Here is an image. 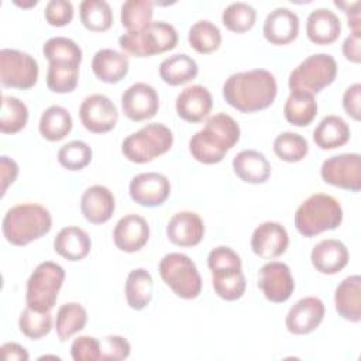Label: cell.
<instances>
[{"mask_svg":"<svg viewBox=\"0 0 361 361\" xmlns=\"http://www.w3.org/2000/svg\"><path fill=\"white\" fill-rule=\"evenodd\" d=\"M39 134L48 141H61L72 130L71 113L62 106H49L41 114Z\"/></svg>","mask_w":361,"mask_h":361,"instance_id":"33","label":"cell"},{"mask_svg":"<svg viewBox=\"0 0 361 361\" xmlns=\"http://www.w3.org/2000/svg\"><path fill=\"white\" fill-rule=\"evenodd\" d=\"M92 241L89 234L78 227H63L54 240V250L56 254L68 261H80L90 252Z\"/></svg>","mask_w":361,"mask_h":361,"instance_id":"28","label":"cell"},{"mask_svg":"<svg viewBox=\"0 0 361 361\" xmlns=\"http://www.w3.org/2000/svg\"><path fill=\"white\" fill-rule=\"evenodd\" d=\"M178 44V32L165 21H152L138 31H126L118 38L120 48L133 56L147 58L171 51Z\"/></svg>","mask_w":361,"mask_h":361,"instance_id":"5","label":"cell"},{"mask_svg":"<svg viewBox=\"0 0 361 361\" xmlns=\"http://www.w3.org/2000/svg\"><path fill=\"white\" fill-rule=\"evenodd\" d=\"M350 127L338 116H326L313 131V141L322 149H334L343 147L350 140Z\"/></svg>","mask_w":361,"mask_h":361,"instance_id":"29","label":"cell"},{"mask_svg":"<svg viewBox=\"0 0 361 361\" xmlns=\"http://www.w3.org/2000/svg\"><path fill=\"white\" fill-rule=\"evenodd\" d=\"M212 283L217 296L228 302L240 299L247 286L241 268L212 271Z\"/></svg>","mask_w":361,"mask_h":361,"instance_id":"35","label":"cell"},{"mask_svg":"<svg viewBox=\"0 0 361 361\" xmlns=\"http://www.w3.org/2000/svg\"><path fill=\"white\" fill-rule=\"evenodd\" d=\"M92 148L79 140L62 145L58 151V162L68 171H80L92 161Z\"/></svg>","mask_w":361,"mask_h":361,"instance_id":"45","label":"cell"},{"mask_svg":"<svg viewBox=\"0 0 361 361\" xmlns=\"http://www.w3.org/2000/svg\"><path fill=\"white\" fill-rule=\"evenodd\" d=\"M130 61L126 54L116 49H99L92 61V71L104 83H118L128 73Z\"/></svg>","mask_w":361,"mask_h":361,"instance_id":"26","label":"cell"},{"mask_svg":"<svg viewBox=\"0 0 361 361\" xmlns=\"http://www.w3.org/2000/svg\"><path fill=\"white\" fill-rule=\"evenodd\" d=\"M207 267L210 271L216 269H230V268H241L240 255L226 245H219L213 248L207 255Z\"/></svg>","mask_w":361,"mask_h":361,"instance_id":"48","label":"cell"},{"mask_svg":"<svg viewBox=\"0 0 361 361\" xmlns=\"http://www.w3.org/2000/svg\"><path fill=\"white\" fill-rule=\"evenodd\" d=\"M361 31H351V34L343 42V55L353 63L361 61Z\"/></svg>","mask_w":361,"mask_h":361,"instance_id":"52","label":"cell"},{"mask_svg":"<svg viewBox=\"0 0 361 361\" xmlns=\"http://www.w3.org/2000/svg\"><path fill=\"white\" fill-rule=\"evenodd\" d=\"M289 245L286 228L278 221L261 223L252 233L251 248L255 255L272 259L282 255Z\"/></svg>","mask_w":361,"mask_h":361,"instance_id":"17","label":"cell"},{"mask_svg":"<svg viewBox=\"0 0 361 361\" xmlns=\"http://www.w3.org/2000/svg\"><path fill=\"white\" fill-rule=\"evenodd\" d=\"M65 269L52 261H44L35 267L27 281V306L38 312H51L63 285Z\"/></svg>","mask_w":361,"mask_h":361,"instance_id":"7","label":"cell"},{"mask_svg":"<svg viewBox=\"0 0 361 361\" xmlns=\"http://www.w3.org/2000/svg\"><path fill=\"white\" fill-rule=\"evenodd\" d=\"M343 221L340 202L326 193H314L303 200L295 212V227L303 237H314L337 228Z\"/></svg>","mask_w":361,"mask_h":361,"instance_id":"4","label":"cell"},{"mask_svg":"<svg viewBox=\"0 0 361 361\" xmlns=\"http://www.w3.org/2000/svg\"><path fill=\"white\" fill-rule=\"evenodd\" d=\"M52 324L54 320L51 312H38L28 306L21 312L18 319L20 331L31 340L45 337L52 330Z\"/></svg>","mask_w":361,"mask_h":361,"instance_id":"43","label":"cell"},{"mask_svg":"<svg viewBox=\"0 0 361 361\" xmlns=\"http://www.w3.org/2000/svg\"><path fill=\"white\" fill-rule=\"evenodd\" d=\"M71 355L75 361H99L102 360L100 340L92 336H80L71 345Z\"/></svg>","mask_w":361,"mask_h":361,"instance_id":"46","label":"cell"},{"mask_svg":"<svg viewBox=\"0 0 361 361\" xmlns=\"http://www.w3.org/2000/svg\"><path fill=\"white\" fill-rule=\"evenodd\" d=\"M337 76V62L329 54H313L302 61L289 75V89L319 93L334 82Z\"/></svg>","mask_w":361,"mask_h":361,"instance_id":"9","label":"cell"},{"mask_svg":"<svg viewBox=\"0 0 361 361\" xmlns=\"http://www.w3.org/2000/svg\"><path fill=\"white\" fill-rule=\"evenodd\" d=\"M322 179L336 188L351 192L361 189V155L357 152L338 154L327 158L320 168Z\"/></svg>","mask_w":361,"mask_h":361,"instance_id":"11","label":"cell"},{"mask_svg":"<svg viewBox=\"0 0 361 361\" xmlns=\"http://www.w3.org/2000/svg\"><path fill=\"white\" fill-rule=\"evenodd\" d=\"M79 80V63L55 61L49 62L47 71V86L55 93H71Z\"/></svg>","mask_w":361,"mask_h":361,"instance_id":"36","label":"cell"},{"mask_svg":"<svg viewBox=\"0 0 361 361\" xmlns=\"http://www.w3.org/2000/svg\"><path fill=\"white\" fill-rule=\"evenodd\" d=\"M347 247L336 238H326L319 241L310 254L314 269L324 275H334L345 268L348 264Z\"/></svg>","mask_w":361,"mask_h":361,"instance_id":"22","label":"cell"},{"mask_svg":"<svg viewBox=\"0 0 361 361\" xmlns=\"http://www.w3.org/2000/svg\"><path fill=\"white\" fill-rule=\"evenodd\" d=\"M233 169L243 182L252 185L267 182L271 175L269 161L255 149L240 151L233 159Z\"/></svg>","mask_w":361,"mask_h":361,"instance_id":"27","label":"cell"},{"mask_svg":"<svg viewBox=\"0 0 361 361\" xmlns=\"http://www.w3.org/2000/svg\"><path fill=\"white\" fill-rule=\"evenodd\" d=\"M262 34L265 39L274 45H286L292 42L299 34L298 14L286 7H276L267 16Z\"/></svg>","mask_w":361,"mask_h":361,"instance_id":"21","label":"cell"},{"mask_svg":"<svg viewBox=\"0 0 361 361\" xmlns=\"http://www.w3.org/2000/svg\"><path fill=\"white\" fill-rule=\"evenodd\" d=\"M334 4L341 8L348 18V27L351 31H361V16H360V1L345 3V1H334Z\"/></svg>","mask_w":361,"mask_h":361,"instance_id":"53","label":"cell"},{"mask_svg":"<svg viewBox=\"0 0 361 361\" xmlns=\"http://www.w3.org/2000/svg\"><path fill=\"white\" fill-rule=\"evenodd\" d=\"M188 41L196 52L212 54L217 51L221 44V32L212 21L199 20L189 28Z\"/></svg>","mask_w":361,"mask_h":361,"instance_id":"38","label":"cell"},{"mask_svg":"<svg viewBox=\"0 0 361 361\" xmlns=\"http://www.w3.org/2000/svg\"><path fill=\"white\" fill-rule=\"evenodd\" d=\"M173 144L172 131L162 123H149L124 138L123 155L135 164H145L168 152Z\"/></svg>","mask_w":361,"mask_h":361,"instance_id":"6","label":"cell"},{"mask_svg":"<svg viewBox=\"0 0 361 361\" xmlns=\"http://www.w3.org/2000/svg\"><path fill=\"white\" fill-rule=\"evenodd\" d=\"M337 313L353 323L361 320V276L351 275L343 279L334 292Z\"/></svg>","mask_w":361,"mask_h":361,"instance_id":"25","label":"cell"},{"mask_svg":"<svg viewBox=\"0 0 361 361\" xmlns=\"http://www.w3.org/2000/svg\"><path fill=\"white\" fill-rule=\"evenodd\" d=\"M274 152L285 162H299L307 155L309 145L300 134L283 131L274 140Z\"/></svg>","mask_w":361,"mask_h":361,"instance_id":"42","label":"cell"},{"mask_svg":"<svg viewBox=\"0 0 361 361\" xmlns=\"http://www.w3.org/2000/svg\"><path fill=\"white\" fill-rule=\"evenodd\" d=\"M258 288L269 302L282 303L288 300L295 289L290 268L279 261L264 264L258 272Z\"/></svg>","mask_w":361,"mask_h":361,"instance_id":"13","label":"cell"},{"mask_svg":"<svg viewBox=\"0 0 361 361\" xmlns=\"http://www.w3.org/2000/svg\"><path fill=\"white\" fill-rule=\"evenodd\" d=\"M197 72L196 61L188 54H175L165 58L159 65L161 79L171 86H179L193 80Z\"/></svg>","mask_w":361,"mask_h":361,"instance_id":"30","label":"cell"},{"mask_svg":"<svg viewBox=\"0 0 361 361\" xmlns=\"http://www.w3.org/2000/svg\"><path fill=\"white\" fill-rule=\"evenodd\" d=\"M238 140L240 126L237 121L226 113H217L209 117L204 127L192 135L189 151L196 161L212 165L223 161Z\"/></svg>","mask_w":361,"mask_h":361,"instance_id":"2","label":"cell"},{"mask_svg":"<svg viewBox=\"0 0 361 361\" xmlns=\"http://www.w3.org/2000/svg\"><path fill=\"white\" fill-rule=\"evenodd\" d=\"M116 209V200L109 188L93 185L87 188L80 197V210L83 217L93 224H102L110 220Z\"/></svg>","mask_w":361,"mask_h":361,"instance_id":"23","label":"cell"},{"mask_svg":"<svg viewBox=\"0 0 361 361\" xmlns=\"http://www.w3.org/2000/svg\"><path fill=\"white\" fill-rule=\"evenodd\" d=\"M0 173H1V196H3L7 190V188L11 183H14V180L17 179V175H18L17 162L7 155H1L0 157Z\"/></svg>","mask_w":361,"mask_h":361,"instance_id":"51","label":"cell"},{"mask_svg":"<svg viewBox=\"0 0 361 361\" xmlns=\"http://www.w3.org/2000/svg\"><path fill=\"white\" fill-rule=\"evenodd\" d=\"M42 54L48 62L66 61V62H82L80 47L66 37H52L42 45Z\"/></svg>","mask_w":361,"mask_h":361,"instance_id":"44","label":"cell"},{"mask_svg":"<svg viewBox=\"0 0 361 361\" xmlns=\"http://www.w3.org/2000/svg\"><path fill=\"white\" fill-rule=\"evenodd\" d=\"M152 6L149 0H127L121 6V24L127 31H138L152 23Z\"/></svg>","mask_w":361,"mask_h":361,"instance_id":"40","label":"cell"},{"mask_svg":"<svg viewBox=\"0 0 361 361\" xmlns=\"http://www.w3.org/2000/svg\"><path fill=\"white\" fill-rule=\"evenodd\" d=\"M166 235L178 247H193L204 235V223L197 213L183 210L171 217L166 226Z\"/></svg>","mask_w":361,"mask_h":361,"instance_id":"19","label":"cell"},{"mask_svg":"<svg viewBox=\"0 0 361 361\" xmlns=\"http://www.w3.org/2000/svg\"><path fill=\"white\" fill-rule=\"evenodd\" d=\"M87 322L86 309L76 302H69L62 305L56 312L55 330L61 341L69 340L73 334L85 329Z\"/></svg>","mask_w":361,"mask_h":361,"instance_id":"34","label":"cell"},{"mask_svg":"<svg viewBox=\"0 0 361 361\" xmlns=\"http://www.w3.org/2000/svg\"><path fill=\"white\" fill-rule=\"evenodd\" d=\"M324 312V303L319 298H302L289 309L285 319L286 329L292 334H309L320 326Z\"/></svg>","mask_w":361,"mask_h":361,"instance_id":"16","label":"cell"},{"mask_svg":"<svg viewBox=\"0 0 361 361\" xmlns=\"http://www.w3.org/2000/svg\"><path fill=\"white\" fill-rule=\"evenodd\" d=\"M44 17L52 27H65L73 18V6L68 0H51L45 6Z\"/></svg>","mask_w":361,"mask_h":361,"instance_id":"47","label":"cell"},{"mask_svg":"<svg viewBox=\"0 0 361 361\" xmlns=\"http://www.w3.org/2000/svg\"><path fill=\"white\" fill-rule=\"evenodd\" d=\"M79 117L87 131L102 134L114 128L118 120V111L107 96L96 93L83 99L79 107Z\"/></svg>","mask_w":361,"mask_h":361,"instance_id":"12","label":"cell"},{"mask_svg":"<svg viewBox=\"0 0 361 361\" xmlns=\"http://www.w3.org/2000/svg\"><path fill=\"white\" fill-rule=\"evenodd\" d=\"M149 238V226L140 214H126L113 230V240L118 250L124 252L140 251Z\"/></svg>","mask_w":361,"mask_h":361,"instance_id":"18","label":"cell"},{"mask_svg":"<svg viewBox=\"0 0 361 361\" xmlns=\"http://www.w3.org/2000/svg\"><path fill=\"white\" fill-rule=\"evenodd\" d=\"M131 199L145 207L161 206L171 193L168 178L158 172H144L135 175L128 185Z\"/></svg>","mask_w":361,"mask_h":361,"instance_id":"14","label":"cell"},{"mask_svg":"<svg viewBox=\"0 0 361 361\" xmlns=\"http://www.w3.org/2000/svg\"><path fill=\"white\" fill-rule=\"evenodd\" d=\"M317 114V102L314 94L307 92L290 90L285 106H283V116L288 123L305 127L309 126Z\"/></svg>","mask_w":361,"mask_h":361,"instance_id":"31","label":"cell"},{"mask_svg":"<svg viewBox=\"0 0 361 361\" xmlns=\"http://www.w3.org/2000/svg\"><path fill=\"white\" fill-rule=\"evenodd\" d=\"M121 109L124 116L133 121L148 120L158 113L159 96L151 85L138 82L123 92Z\"/></svg>","mask_w":361,"mask_h":361,"instance_id":"15","label":"cell"},{"mask_svg":"<svg viewBox=\"0 0 361 361\" xmlns=\"http://www.w3.org/2000/svg\"><path fill=\"white\" fill-rule=\"evenodd\" d=\"M28 121V109L17 97L3 96L0 113V130L3 134H16L21 131Z\"/></svg>","mask_w":361,"mask_h":361,"instance_id":"39","label":"cell"},{"mask_svg":"<svg viewBox=\"0 0 361 361\" xmlns=\"http://www.w3.org/2000/svg\"><path fill=\"white\" fill-rule=\"evenodd\" d=\"M0 350L3 358L7 361H27L30 358L27 350L17 343H4Z\"/></svg>","mask_w":361,"mask_h":361,"instance_id":"54","label":"cell"},{"mask_svg":"<svg viewBox=\"0 0 361 361\" xmlns=\"http://www.w3.org/2000/svg\"><path fill=\"white\" fill-rule=\"evenodd\" d=\"M38 75V62L30 54L10 48L0 51V82L3 86L25 90L37 83Z\"/></svg>","mask_w":361,"mask_h":361,"instance_id":"10","label":"cell"},{"mask_svg":"<svg viewBox=\"0 0 361 361\" xmlns=\"http://www.w3.org/2000/svg\"><path fill=\"white\" fill-rule=\"evenodd\" d=\"M102 360L103 361H118L126 360L131 353V345L127 338L121 336H107L100 340Z\"/></svg>","mask_w":361,"mask_h":361,"instance_id":"49","label":"cell"},{"mask_svg":"<svg viewBox=\"0 0 361 361\" xmlns=\"http://www.w3.org/2000/svg\"><path fill=\"white\" fill-rule=\"evenodd\" d=\"M341 21L329 8L313 10L306 20V35L316 45H330L340 37Z\"/></svg>","mask_w":361,"mask_h":361,"instance_id":"24","label":"cell"},{"mask_svg":"<svg viewBox=\"0 0 361 361\" xmlns=\"http://www.w3.org/2000/svg\"><path fill=\"white\" fill-rule=\"evenodd\" d=\"M159 275L182 299H195L202 292V278L196 264L185 254L169 252L159 261Z\"/></svg>","mask_w":361,"mask_h":361,"instance_id":"8","label":"cell"},{"mask_svg":"<svg viewBox=\"0 0 361 361\" xmlns=\"http://www.w3.org/2000/svg\"><path fill=\"white\" fill-rule=\"evenodd\" d=\"M52 227V216L48 209L37 203H21L7 210L1 230L4 238L17 247H24L48 234Z\"/></svg>","mask_w":361,"mask_h":361,"instance_id":"3","label":"cell"},{"mask_svg":"<svg viewBox=\"0 0 361 361\" xmlns=\"http://www.w3.org/2000/svg\"><path fill=\"white\" fill-rule=\"evenodd\" d=\"M154 282L151 274L144 268L133 269L126 279V299L131 309L142 310L152 299Z\"/></svg>","mask_w":361,"mask_h":361,"instance_id":"32","label":"cell"},{"mask_svg":"<svg viewBox=\"0 0 361 361\" xmlns=\"http://www.w3.org/2000/svg\"><path fill=\"white\" fill-rule=\"evenodd\" d=\"M80 21L89 31H107L113 24L110 4L104 0H83L80 3Z\"/></svg>","mask_w":361,"mask_h":361,"instance_id":"37","label":"cell"},{"mask_svg":"<svg viewBox=\"0 0 361 361\" xmlns=\"http://www.w3.org/2000/svg\"><path fill=\"white\" fill-rule=\"evenodd\" d=\"M343 107L345 113L358 121L361 118V85L354 83L348 86L343 94Z\"/></svg>","mask_w":361,"mask_h":361,"instance_id":"50","label":"cell"},{"mask_svg":"<svg viewBox=\"0 0 361 361\" xmlns=\"http://www.w3.org/2000/svg\"><path fill=\"white\" fill-rule=\"evenodd\" d=\"M175 107L182 120L188 123H200L209 116L213 107V99L204 86L192 85L178 94Z\"/></svg>","mask_w":361,"mask_h":361,"instance_id":"20","label":"cell"},{"mask_svg":"<svg viewBox=\"0 0 361 361\" xmlns=\"http://www.w3.org/2000/svg\"><path fill=\"white\" fill-rule=\"evenodd\" d=\"M257 20L255 8L244 1H237L228 4L221 14L223 25L237 34L250 31Z\"/></svg>","mask_w":361,"mask_h":361,"instance_id":"41","label":"cell"},{"mask_svg":"<svg viewBox=\"0 0 361 361\" xmlns=\"http://www.w3.org/2000/svg\"><path fill=\"white\" fill-rule=\"evenodd\" d=\"M276 93L275 76L261 68L233 73L223 85L224 100L241 113H255L269 107Z\"/></svg>","mask_w":361,"mask_h":361,"instance_id":"1","label":"cell"},{"mask_svg":"<svg viewBox=\"0 0 361 361\" xmlns=\"http://www.w3.org/2000/svg\"><path fill=\"white\" fill-rule=\"evenodd\" d=\"M16 4L20 6V7H30V6H35V4H37V0H32L31 3H20V1H16Z\"/></svg>","mask_w":361,"mask_h":361,"instance_id":"55","label":"cell"}]
</instances>
